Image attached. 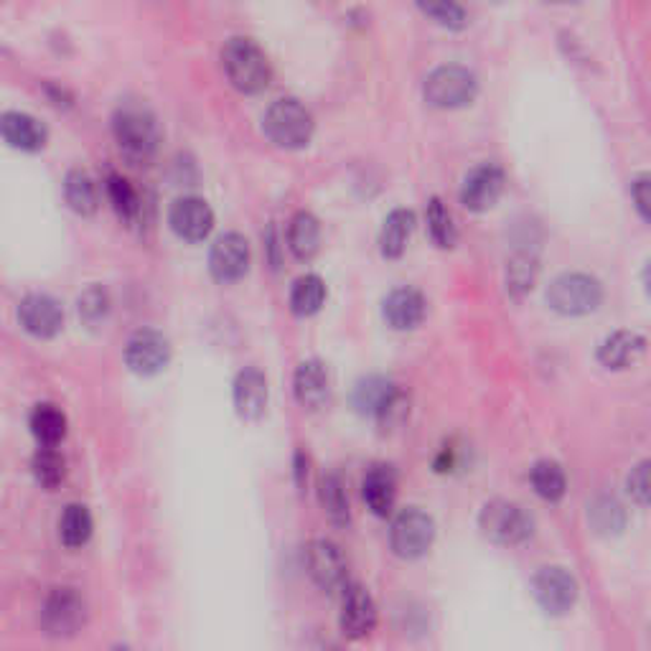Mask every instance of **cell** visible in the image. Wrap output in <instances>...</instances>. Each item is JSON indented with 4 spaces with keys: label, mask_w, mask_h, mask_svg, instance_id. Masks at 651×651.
<instances>
[{
    "label": "cell",
    "mask_w": 651,
    "mask_h": 651,
    "mask_svg": "<svg viewBox=\"0 0 651 651\" xmlns=\"http://www.w3.org/2000/svg\"><path fill=\"white\" fill-rule=\"evenodd\" d=\"M222 69L232 87L242 95H258V92L268 90L270 80H273V69H270L265 51L252 38L245 36L229 38L222 46Z\"/></svg>",
    "instance_id": "cell-1"
},
{
    "label": "cell",
    "mask_w": 651,
    "mask_h": 651,
    "mask_svg": "<svg viewBox=\"0 0 651 651\" xmlns=\"http://www.w3.org/2000/svg\"><path fill=\"white\" fill-rule=\"evenodd\" d=\"M313 115L293 97L277 99L268 107L265 118H262V130H265L270 143L285 151L306 149L313 138Z\"/></svg>",
    "instance_id": "cell-2"
},
{
    "label": "cell",
    "mask_w": 651,
    "mask_h": 651,
    "mask_svg": "<svg viewBox=\"0 0 651 651\" xmlns=\"http://www.w3.org/2000/svg\"><path fill=\"white\" fill-rule=\"evenodd\" d=\"M478 95L476 74L466 67L446 64L425 76L423 97L436 110H461L469 107Z\"/></svg>",
    "instance_id": "cell-3"
},
{
    "label": "cell",
    "mask_w": 651,
    "mask_h": 651,
    "mask_svg": "<svg viewBox=\"0 0 651 651\" xmlns=\"http://www.w3.org/2000/svg\"><path fill=\"white\" fill-rule=\"evenodd\" d=\"M113 135L130 161H151L158 149V126L143 107H120L113 118Z\"/></svg>",
    "instance_id": "cell-4"
},
{
    "label": "cell",
    "mask_w": 651,
    "mask_h": 651,
    "mask_svg": "<svg viewBox=\"0 0 651 651\" xmlns=\"http://www.w3.org/2000/svg\"><path fill=\"white\" fill-rule=\"evenodd\" d=\"M603 304V285L588 273H565L547 288V306L560 316H588Z\"/></svg>",
    "instance_id": "cell-5"
},
{
    "label": "cell",
    "mask_w": 651,
    "mask_h": 651,
    "mask_svg": "<svg viewBox=\"0 0 651 651\" xmlns=\"http://www.w3.org/2000/svg\"><path fill=\"white\" fill-rule=\"evenodd\" d=\"M478 530L501 547H517L532 537V517L514 501L494 499L478 514Z\"/></svg>",
    "instance_id": "cell-6"
},
{
    "label": "cell",
    "mask_w": 651,
    "mask_h": 651,
    "mask_svg": "<svg viewBox=\"0 0 651 651\" xmlns=\"http://www.w3.org/2000/svg\"><path fill=\"white\" fill-rule=\"evenodd\" d=\"M354 407L379 425H398L407 415V398L390 379L367 377L356 384Z\"/></svg>",
    "instance_id": "cell-7"
},
{
    "label": "cell",
    "mask_w": 651,
    "mask_h": 651,
    "mask_svg": "<svg viewBox=\"0 0 651 651\" xmlns=\"http://www.w3.org/2000/svg\"><path fill=\"white\" fill-rule=\"evenodd\" d=\"M436 542V519L423 509H405L394 517L390 547L402 560H421Z\"/></svg>",
    "instance_id": "cell-8"
},
{
    "label": "cell",
    "mask_w": 651,
    "mask_h": 651,
    "mask_svg": "<svg viewBox=\"0 0 651 651\" xmlns=\"http://www.w3.org/2000/svg\"><path fill=\"white\" fill-rule=\"evenodd\" d=\"M532 593L549 616H565L578 601V583L565 568H542L532 580Z\"/></svg>",
    "instance_id": "cell-9"
},
{
    "label": "cell",
    "mask_w": 651,
    "mask_h": 651,
    "mask_svg": "<svg viewBox=\"0 0 651 651\" xmlns=\"http://www.w3.org/2000/svg\"><path fill=\"white\" fill-rule=\"evenodd\" d=\"M504 184H507V176H504L501 166H496V163H482V166L469 170L466 178H463L459 193L461 204L474 214L488 212L504 193Z\"/></svg>",
    "instance_id": "cell-10"
},
{
    "label": "cell",
    "mask_w": 651,
    "mask_h": 651,
    "mask_svg": "<svg viewBox=\"0 0 651 651\" xmlns=\"http://www.w3.org/2000/svg\"><path fill=\"white\" fill-rule=\"evenodd\" d=\"M170 341L161 331L143 329L130 336L126 346V364L141 377H153L168 367Z\"/></svg>",
    "instance_id": "cell-11"
},
{
    "label": "cell",
    "mask_w": 651,
    "mask_h": 651,
    "mask_svg": "<svg viewBox=\"0 0 651 651\" xmlns=\"http://www.w3.org/2000/svg\"><path fill=\"white\" fill-rule=\"evenodd\" d=\"M87 622V606L74 588H57L44 606V626L54 637H72Z\"/></svg>",
    "instance_id": "cell-12"
},
{
    "label": "cell",
    "mask_w": 651,
    "mask_h": 651,
    "mask_svg": "<svg viewBox=\"0 0 651 651\" xmlns=\"http://www.w3.org/2000/svg\"><path fill=\"white\" fill-rule=\"evenodd\" d=\"M209 270L220 283L242 281L250 270V242L237 232L222 235L209 252Z\"/></svg>",
    "instance_id": "cell-13"
},
{
    "label": "cell",
    "mask_w": 651,
    "mask_h": 651,
    "mask_svg": "<svg viewBox=\"0 0 651 651\" xmlns=\"http://www.w3.org/2000/svg\"><path fill=\"white\" fill-rule=\"evenodd\" d=\"M308 576L321 591H339L346 585V560L341 549L329 540H313L304 553Z\"/></svg>",
    "instance_id": "cell-14"
},
{
    "label": "cell",
    "mask_w": 651,
    "mask_h": 651,
    "mask_svg": "<svg viewBox=\"0 0 651 651\" xmlns=\"http://www.w3.org/2000/svg\"><path fill=\"white\" fill-rule=\"evenodd\" d=\"M168 224L174 235L184 242H201L212 235L214 229V212L204 199L184 197L176 199L168 212Z\"/></svg>",
    "instance_id": "cell-15"
},
{
    "label": "cell",
    "mask_w": 651,
    "mask_h": 651,
    "mask_svg": "<svg viewBox=\"0 0 651 651\" xmlns=\"http://www.w3.org/2000/svg\"><path fill=\"white\" fill-rule=\"evenodd\" d=\"M339 626L344 637L359 641L369 637L377 626V606L362 585H344V601H341Z\"/></svg>",
    "instance_id": "cell-16"
},
{
    "label": "cell",
    "mask_w": 651,
    "mask_h": 651,
    "mask_svg": "<svg viewBox=\"0 0 651 651\" xmlns=\"http://www.w3.org/2000/svg\"><path fill=\"white\" fill-rule=\"evenodd\" d=\"M19 321L31 336L51 339L64 326V311L51 296H28L19 306Z\"/></svg>",
    "instance_id": "cell-17"
},
{
    "label": "cell",
    "mask_w": 651,
    "mask_h": 651,
    "mask_svg": "<svg viewBox=\"0 0 651 651\" xmlns=\"http://www.w3.org/2000/svg\"><path fill=\"white\" fill-rule=\"evenodd\" d=\"M268 377L260 369L247 367L235 379V410L242 421H260L268 410Z\"/></svg>",
    "instance_id": "cell-18"
},
{
    "label": "cell",
    "mask_w": 651,
    "mask_h": 651,
    "mask_svg": "<svg viewBox=\"0 0 651 651\" xmlns=\"http://www.w3.org/2000/svg\"><path fill=\"white\" fill-rule=\"evenodd\" d=\"M425 311H428V304H425V296L415 288H398L392 291L390 296L384 298L382 304V316L387 326H392L394 331H413L423 323Z\"/></svg>",
    "instance_id": "cell-19"
},
{
    "label": "cell",
    "mask_w": 651,
    "mask_h": 651,
    "mask_svg": "<svg viewBox=\"0 0 651 651\" xmlns=\"http://www.w3.org/2000/svg\"><path fill=\"white\" fill-rule=\"evenodd\" d=\"M293 392H296V400L308 410H319L326 405L331 392L329 371H326L319 359H308L296 369V377H293Z\"/></svg>",
    "instance_id": "cell-20"
},
{
    "label": "cell",
    "mask_w": 651,
    "mask_h": 651,
    "mask_svg": "<svg viewBox=\"0 0 651 651\" xmlns=\"http://www.w3.org/2000/svg\"><path fill=\"white\" fill-rule=\"evenodd\" d=\"M647 339L637 331H616L608 339H603L599 346V362L606 369H629L631 364L639 362V356L644 354Z\"/></svg>",
    "instance_id": "cell-21"
},
{
    "label": "cell",
    "mask_w": 651,
    "mask_h": 651,
    "mask_svg": "<svg viewBox=\"0 0 651 651\" xmlns=\"http://www.w3.org/2000/svg\"><path fill=\"white\" fill-rule=\"evenodd\" d=\"M0 135L8 145L21 151H38L46 143V128L26 113L0 115Z\"/></svg>",
    "instance_id": "cell-22"
},
{
    "label": "cell",
    "mask_w": 651,
    "mask_h": 651,
    "mask_svg": "<svg viewBox=\"0 0 651 651\" xmlns=\"http://www.w3.org/2000/svg\"><path fill=\"white\" fill-rule=\"evenodd\" d=\"M362 496L367 501L371 514L387 517L398 499V476L390 466H375L364 476Z\"/></svg>",
    "instance_id": "cell-23"
},
{
    "label": "cell",
    "mask_w": 651,
    "mask_h": 651,
    "mask_svg": "<svg viewBox=\"0 0 651 651\" xmlns=\"http://www.w3.org/2000/svg\"><path fill=\"white\" fill-rule=\"evenodd\" d=\"M415 229V214L410 209H394L384 216L382 232H379V252L384 260H400L407 250L410 237Z\"/></svg>",
    "instance_id": "cell-24"
},
{
    "label": "cell",
    "mask_w": 651,
    "mask_h": 651,
    "mask_svg": "<svg viewBox=\"0 0 651 651\" xmlns=\"http://www.w3.org/2000/svg\"><path fill=\"white\" fill-rule=\"evenodd\" d=\"M288 247L293 258L308 262L321 250V224L311 212H298L288 224Z\"/></svg>",
    "instance_id": "cell-25"
},
{
    "label": "cell",
    "mask_w": 651,
    "mask_h": 651,
    "mask_svg": "<svg viewBox=\"0 0 651 651\" xmlns=\"http://www.w3.org/2000/svg\"><path fill=\"white\" fill-rule=\"evenodd\" d=\"M588 522H591L593 532L601 534V537H616L626 526V509L616 496H595V499L588 504Z\"/></svg>",
    "instance_id": "cell-26"
},
{
    "label": "cell",
    "mask_w": 651,
    "mask_h": 651,
    "mask_svg": "<svg viewBox=\"0 0 651 651\" xmlns=\"http://www.w3.org/2000/svg\"><path fill=\"white\" fill-rule=\"evenodd\" d=\"M537 258L532 252L519 250L507 260V275H504V283H507V293L514 300H522L526 293L534 288V281H537Z\"/></svg>",
    "instance_id": "cell-27"
},
{
    "label": "cell",
    "mask_w": 651,
    "mask_h": 651,
    "mask_svg": "<svg viewBox=\"0 0 651 651\" xmlns=\"http://www.w3.org/2000/svg\"><path fill=\"white\" fill-rule=\"evenodd\" d=\"M326 296H329V291H326V283L321 275L311 273V275L298 277L291 291V311L300 316V319H308V316L321 311V306L326 304Z\"/></svg>",
    "instance_id": "cell-28"
},
{
    "label": "cell",
    "mask_w": 651,
    "mask_h": 651,
    "mask_svg": "<svg viewBox=\"0 0 651 651\" xmlns=\"http://www.w3.org/2000/svg\"><path fill=\"white\" fill-rule=\"evenodd\" d=\"M64 199L67 204L82 216H92L99 206L97 186L84 170H69L64 181Z\"/></svg>",
    "instance_id": "cell-29"
},
{
    "label": "cell",
    "mask_w": 651,
    "mask_h": 651,
    "mask_svg": "<svg viewBox=\"0 0 651 651\" xmlns=\"http://www.w3.org/2000/svg\"><path fill=\"white\" fill-rule=\"evenodd\" d=\"M530 482L534 486V494L549 504H557L565 496V492H568V478H565V471L560 463L555 461L534 463Z\"/></svg>",
    "instance_id": "cell-30"
},
{
    "label": "cell",
    "mask_w": 651,
    "mask_h": 651,
    "mask_svg": "<svg viewBox=\"0 0 651 651\" xmlns=\"http://www.w3.org/2000/svg\"><path fill=\"white\" fill-rule=\"evenodd\" d=\"M417 11L446 31H463L469 26V13L459 0H415Z\"/></svg>",
    "instance_id": "cell-31"
},
{
    "label": "cell",
    "mask_w": 651,
    "mask_h": 651,
    "mask_svg": "<svg viewBox=\"0 0 651 651\" xmlns=\"http://www.w3.org/2000/svg\"><path fill=\"white\" fill-rule=\"evenodd\" d=\"M31 430L42 446H57L67 436V417L54 405H38L31 415Z\"/></svg>",
    "instance_id": "cell-32"
},
{
    "label": "cell",
    "mask_w": 651,
    "mask_h": 651,
    "mask_svg": "<svg viewBox=\"0 0 651 651\" xmlns=\"http://www.w3.org/2000/svg\"><path fill=\"white\" fill-rule=\"evenodd\" d=\"M425 220H428V232L433 242L443 250H451L459 242V229L453 224V214L448 212V206L438 197L428 201V209H425Z\"/></svg>",
    "instance_id": "cell-33"
},
{
    "label": "cell",
    "mask_w": 651,
    "mask_h": 651,
    "mask_svg": "<svg viewBox=\"0 0 651 651\" xmlns=\"http://www.w3.org/2000/svg\"><path fill=\"white\" fill-rule=\"evenodd\" d=\"M319 499H321V507L326 511V517L331 519V524L336 526H346L348 519V496H346V488L341 484L339 476H323L321 478V486H319Z\"/></svg>",
    "instance_id": "cell-34"
},
{
    "label": "cell",
    "mask_w": 651,
    "mask_h": 651,
    "mask_svg": "<svg viewBox=\"0 0 651 651\" xmlns=\"http://www.w3.org/2000/svg\"><path fill=\"white\" fill-rule=\"evenodd\" d=\"M105 191H107V199H110V204L115 212H118L120 220L135 222L138 216H141V199H138V191L133 189V184H130L128 178L110 174L107 176Z\"/></svg>",
    "instance_id": "cell-35"
},
{
    "label": "cell",
    "mask_w": 651,
    "mask_h": 651,
    "mask_svg": "<svg viewBox=\"0 0 651 651\" xmlns=\"http://www.w3.org/2000/svg\"><path fill=\"white\" fill-rule=\"evenodd\" d=\"M61 542L67 547H82L92 537V514L82 504H69L59 522Z\"/></svg>",
    "instance_id": "cell-36"
},
{
    "label": "cell",
    "mask_w": 651,
    "mask_h": 651,
    "mask_svg": "<svg viewBox=\"0 0 651 651\" xmlns=\"http://www.w3.org/2000/svg\"><path fill=\"white\" fill-rule=\"evenodd\" d=\"M34 476L36 482L46 488H57L67 476V463L54 451V446H44L34 455Z\"/></svg>",
    "instance_id": "cell-37"
},
{
    "label": "cell",
    "mask_w": 651,
    "mask_h": 651,
    "mask_svg": "<svg viewBox=\"0 0 651 651\" xmlns=\"http://www.w3.org/2000/svg\"><path fill=\"white\" fill-rule=\"evenodd\" d=\"M76 311H80V319L90 326H97L107 319V313H110V298H107V293L103 288H87L76 300Z\"/></svg>",
    "instance_id": "cell-38"
},
{
    "label": "cell",
    "mask_w": 651,
    "mask_h": 651,
    "mask_svg": "<svg viewBox=\"0 0 651 651\" xmlns=\"http://www.w3.org/2000/svg\"><path fill=\"white\" fill-rule=\"evenodd\" d=\"M626 488H629L631 499L639 504V507H647L649 504V463L641 461L637 469H631L629 478H626Z\"/></svg>",
    "instance_id": "cell-39"
},
{
    "label": "cell",
    "mask_w": 651,
    "mask_h": 651,
    "mask_svg": "<svg viewBox=\"0 0 651 651\" xmlns=\"http://www.w3.org/2000/svg\"><path fill=\"white\" fill-rule=\"evenodd\" d=\"M631 199H634V206H637L641 220L649 222L651 220V214H649L651 178H649V174H639L637 178H634V181H631Z\"/></svg>",
    "instance_id": "cell-40"
},
{
    "label": "cell",
    "mask_w": 651,
    "mask_h": 651,
    "mask_svg": "<svg viewBox=\"0 0 651 651\" xmlns=\"http://www.w3.org/2000/svg\"><path fill=\"white\" fill-rule=\"evenodd\" d=\"M296 476H298V486H304L308 476V459L304 453L296 455Z\"/></svg>",
    "instance_id": "cell-41"
}]
</instances>
